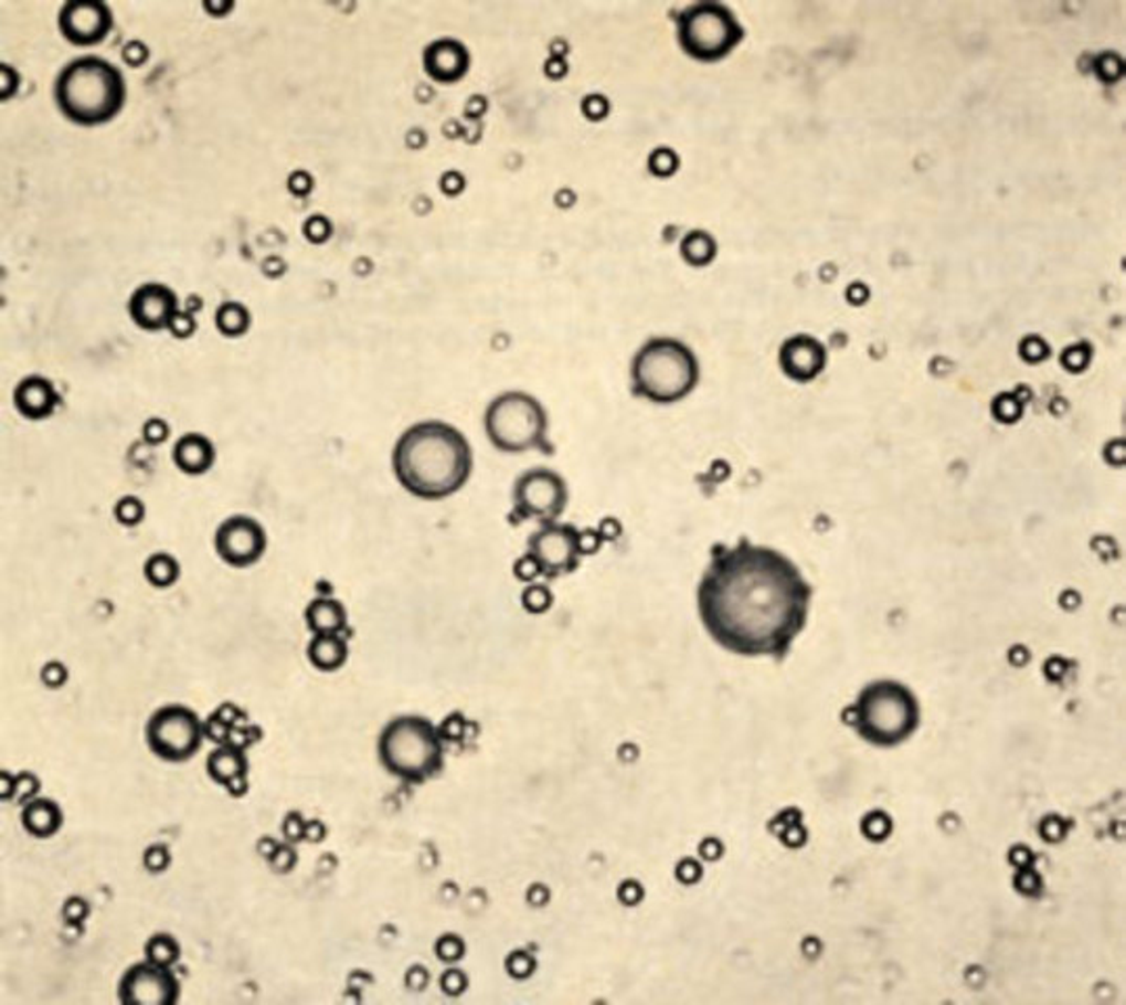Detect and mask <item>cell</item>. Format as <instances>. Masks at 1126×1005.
I'll return each instance as SVG.
<instances>
[{"label": "cell", "instance_id": "cell-30", "mask_svg": "<svg viewBox=\"0 0 1126 1005\" xmlns=\"http://www.w3.org/2000/svg\"><path fill=\"white\" fill-rule=\"evenodd\" d=\"M304 235L312 243H322L331 235V224L325 216H310L304 222Z\"/></svg>", "mask_w": 1126, "mask_h": 1005}, {"label": "cell", "instance_id": "cell-18", "mask_svg": "<svg viewBox=\"0 0 1126 1005\" xmlns=\"http://www.w3.org/2000/svg\"><path fill=\"white\" fill-rule=\"evenodd\" d=\"M15 409L20 411L25 420L41 422L55 413L60 404V394L55 385L42 375H30L21 380L13 392Z\"/></svg>", "mask_w": 1126, "mask_h": 1005}, {"label": "cell", "instance_id": "cell-36", "mask_svg": "<svg viewBox=\"0 0 1126 1005\" xmlns=\"http://www.w3.org/2000/svg\"><path fill=\"white\" fill-rule=\"evenodd\" d=\"M443 988L444 993H450V995H457L465 991V976H463L459 970H450L443 976Z\"/></svg>", "mask_w": 1126, "mask_h": 1005}, {"label": "cell", "instance_id": "cell-15", "mask_svg": "<svg viewBox=\"0 0 1126 1005\" xmlns=\"http://www.w3.org/2000/svg\"><path fill=\"white\" fill-rule=\"evenodd\" d=\"M177 294L161 283H145L137 287L128 300V315L145 331L170 329L179 315Z\"/></svg>", "mask_w": 1126, "mask_h": 1005}, {"label": "cell", "instance_id": "cell-19", "mask_svg": "<svg viewBox=\"0 0 1126 1005\" xmlns=\"http://www.w3.org/2000/svg\"><path fill=\"white\" fill-rule=\"evenodd\" d=\"M208 773L216 784L224 785L235 796L247 787V759L240 744L226 742L208 757Z\"/></svg>", "mask_w": 1126, "mask_h": 1005}, {"label": "cell", "instance_id": "cell-4", "mask_svg": "<svg viewBox=\"0 0 1126 1005\" xmlns=\"http://www.w3.org/2000/svg\"><path fill=\"white\" fill-rule=\"evenodd\" d=\"M700 382V362L691 348L672 338H654L645 342L630 362L633 394L656 402L672 404L689 396Z\"/></svg>", "mask_w": 1126, "mask_h": 1005}, {"label": "cell", "instance_id": "cell-35", "mask_svg": "<svg viewBox=\"0 0 1126 1005\" xmlns=\"http://www.w3.org/2000/svg\"><path fill=\"white\" fill-rule=\"evenodd\" d=\"M170 331H172L177 338H189V336L195 331V321H193L189 315L179 313V315H177V319H174L172 325H170Z\"/></svg>", "mask_w": 1126, "mask_h": 1005}, {"label": "cell", "instance_id": "cell-17", "mask_svg": "<svg viewBox=\"0 0 1126 1005\" xmlns=\"http://www.w3.org/2000/svg\"><path fill=\"white\" fill-rule=\"evenodd\" d=\"M779 362L785 375L796 382H808L821 373L825 367V350L810 336H794L782 346Z\"/></svg>", "mask_w": 1126, "mask_h": 1005}, {"label": "cell", "instance_id": "cell-33", "mask_svg": "<svg viewBox=\"0 0 1126 1005\" xmlns=\"http://www.w3.org/2000/svg\"><path fill=\"white\" fill-rule=\"evenodd\" d=\"M142 436L149 444H160L168 438V425L161 420H149L142 425Z\"/></svg>", "mask_w": 1126, "mask_h": 1005}, {"label": "cell", "instance_id": "cell-8", "mask_svg": "<svg viewBox=\"0 0 1126 1005\" xmlns=\"http://www.w3.org/2000/svg\"><path fill=\"white\" fill-rule=\"evenodd\" d=\"M742 36V25L723 4L702 2L689 7L679 18V42L684 53L695 60H723Z\"/></svg>", "mask_w": 1126, "mask_h": 1005}, {"label": "cell", "instance_id": "cell-20", "mask_svg": "<svg viewBox=\"0 0 1126 1005\" xmlns=\"http://www.w3.org/2000/svg\"><path fill=\"white\" fill-rule=\"evenodd\" d=\"M214 459H216L214 444L203 434H184L177 441L172 451V462L187 476H202L210 472Z\"/></svg>", "mask_w": 1126, "mask_h": 1005}, {"label": "cell", "instance_id": "cell-26", "mask_svg": "<svg viewBox=\"0 0 1126 1005\" xmlns=\"http://www.w3.org/2000/svg\"><path fill=\"white\" fill-rule=\"evenodd\" d=\"M145 955L153 964L170 967L181 960V946L172 934H153L145 945Z\"/></svg>", "mask_w": 1126, "mask_h": 1005}, {"label": "cell", "instance_id": "cell-37", "mask_svg": "<svg viewBox=\"0 0 1126 1005\" xmlns=\"http://www.w3.org/2000/svg\"><path fill=\"white\" fill-rule=\"evenodd\" d=\"M310 189H312V179L308 177V172L298 170V172H294V174L289 177V191H291V193H296V195H306Z\"/></svg>", "mask_w": 1126, "mask_h": 1005}, {"label": "cell", "instance_id": "cell-23", "mask_svg": "<svg viewBox=\"0 0 1126 1005\" xmlns=\"http://www.w3.org/2000/svg\"><path fill=\"white\" fill-rule=\"evenodd\" d=\"M308 660L321 673L340 670L348 660V644L338 633L315 635L308 644Z\"/></svg>", "mask_w": 1126, "mask_h": 1005}, {"label": "cell", "instance_id": "cell-25", "mask_svg": "<svg viewBox=\"0 0 1126 1005\" xmlns=\"http://www.w3.org/2000/svg\"><path fill=\"white\" fill-rule=\"evenodd\" d=\"M145 579L147 583L156 589H168L172 584L179 581L181 576V565L179 562L170 556V553H153L147 562H145Z\"/></svg>", "mask_w": 1126, "mask_h": 1005}, {"label": "cell", "instance_id": "cell-16", "mask_svg": "<svg viewBox=\"0 0 1126 1005\" xmlns=\"http://www.w3.org/2000/svg\"><path fill=\"white\" fill-rule=\"evenodd\" d=\"M425 74L438 84L461 81L469 70V53L465 44L453 39L434 41L423 51Z\"/></svg>", "mask_w": 1126, "mask_h": 1005}, {"label": "cell", "instance_id": "cell-6", "mask_svg": "<svg viewBox=\"0 0 1126 1005\" xmlns=\"http://www.w3.org/2000/svg\"><path fill=\"white\" fill-rule=\"evenodd\" d=\"M378 752L383 769L408 784H422L443 769V736L423 717L406 715L385 724Z\"/></svg>", "mask_w": 1126, "mask_h": 1005}, {"label": "cell", "instance_id": "cell-14", "mask_svg": "<svg viewBox=\"0 0 1126 1005\" xmlns=\"http://www.w3.org/2000/svg\"><path fill=\"white\" fill-rule=\"evenodd\" d=\"M114 28V13L102 0H70L61 7V34L78 46L99 44Z\"/></svg>", "mask_w": 1126, "mask_h": 1005}, {"label": "cell", "instance_id": "cell-21", "mask_svg": "<svg viewBox=\"0 0 1126 1005\" xmlns=\"http://www.w3.org/2000/svg\"><path fill=\"white\" fill-rule=\"evenodd\" d=\"M21 824H23V829L34 838H51L60 832L63 813L55 801L36 798L23 806Z\"/></svg>", "mask_w": 1126, "mask_h": 1005}, {"label": "cell", "instance_id": "cell-22", "mask_svg": "<svg viewBox=\"0 0 1126 1005\" xmlns=\"http://www.w3.org/2000/svg\"><path fill=\"white\" fill-rule=\"evenodd\" d=\"M304 618H306L308 631L315 635H329V633L340 635L348 624L346 607L342 602H338L333 597L312 600L304 612Z\"/></svg>", "mask_w": 1126, "mask_h": 1005}, {"label": "cell", "instance_id": "cell-34", "mask_svg": "<svg viewBox=\"0 0 1126 1005\" xmlns=\"http://www.w3.org/2000/svg\"><path fill=\"white\" fill-rule=\"evenodd\" d=\"M86 913H88V907L82 899H70L63 907V916L67 922H82L86 918Z\"/></svg>", "mask_w": 1126, "mask_h": 1005}, {"label": "cell", "instance_id": "cell-38", "mask_svg": "<svg viewBox=\"0 0 1126 1005\" xmlns=\"http://www.w3.org/2000/svg\"><path fill=\"white\" fill-rule=\"evenodd\" d=\"M282 861H285V867H287V869H289L291 865L296 864V857H294L291 848H287V846H277V848H275V853L270 855V864L275 865L277 869H282Z\"/></svg>", "mask_w": 1126, "mask_h": 1005}, {"label": "cell", "instance_id": "cell-3", "mask_svg": "<svg viewBox=\"0 0 1126 1005\" xmlns=\"http://www.w3.org/2000/svg\"><path fill=\"white\" fill-rule=\"evenodd\" d=\"M55 100L67 120L97 126L120 114L126 100V82L114 63L84 55L61 70L55 81Z\"/></svg>", "mask_w": 1126, "mask_h": 1005}, {"label": "cell", "instance_id": "cell-31", "mask_svg": "<svg viewBox=\"0 0 1126 1005\" xmlns=\"http://www.w3.org/2000/svg\"><path fill=\"white\" fill-rule=\"evenodd\" d=\"M463 951H465V946H463L461 941L457 937H443L438 941V945H436V953H438V958L443 962H457V960H461Z\"/></svg>", "mask_w": 1126, "mask_h": 1005}, {"label": "cell", "instance_id": "cell-2", "mask_svg": "<svg viewBox=\"0 0 1126 1005\" xmlns=\"http://www.w3.org/2000/svg\"><path fill=\"white\" fill-rule=\"evenodd\" d=\"M392 469L408 495L443 501L469 480L474 453L457 427L444 422L415 423L394 446Z\"/></svg>", "mask_w": 1126, "mask_h": 1005}, {"label": "cell", "instance_id": "cell-28", "mask_svg": "<svg viewBox=\"0 0 1126 1005\" xmlns=\"http://www.w3.org/2000/svg\"><path fill=\"white\" fill-rule=\"evenodd\" d=\"M114 516L121 526H139L145 520V505L139 497H121L114 507Z\"/></svg>", "mask_w": 1126, "mask_h": 1005}, {"label": "cell", "instance_id": "cell-13", "mask_svg": "<svg viewBox=\"0 0 1126 1005\" xmlns=\"http://www.w3.org/2000/svg\"><path fill=\"white\" fill-rule=\"evenodd\" d=\"M214 549L222 562L233 568H247L261 560L266 551V532L249 516H231L214 535Z\"/></svg>", "mask_w": 1126, "mask_h": 1005}, {"label": "cell", "instance_id": "cell-9", "mask_svg": "<svg viewBox=\"0 0 1126 1005\" xmlns=\"http://www.w3.org/2000/svg\"><path fill=\"white\" fill-rule=\"evenodd\" d=\"M149 750L168 763L189 761L203 742V724L195 710L168 704L156 710L145 727Z\"/></svg>", "mask_w": 1126, "mask_h": 1005}, {"label": "cell", "instance_id": "cell-5", "mask_svg": "<svg viewBox=\"0 0 1126 1005\" xmlns=\"http://www.w3.org/2000/svg\"><path fill=\"white\" fill-rule=\"evenodd\" d=\"M857 733L873 745L903 744L920 724V704L913 691L899 681L867 685L848 710Z\"/></svg>", "mask_w": 1126, "mask_h": 1005}, {"label": "cell", "instance_id": "cell-29", "mask_svg": "<svg viewBox=\"0 0 1126 1005\" xmlns=\"http://www.w3.org/2000/svg\"><path fill=\"white\" fill-rule=\"evenodd\" d=\"M523 607L532 614H541L544 610L551 607L553 603V595L551 591L544 586V584H532L523 591L522 595Z\"/></svg>", "mask_w": 1126, "mask_h": 1005}, {"label": "cell", "instance_id": "cell-11", "mask_svg": "<svg viewBox=\"0 0 1126 1005\" xmlns=\"http://www.w3.org/2000/svg\"><path fill=\"white\" fill-rule=\"evenodd\" d=\"M583 553V535L570 523H544L528 539V558L551 579L574 572Z\"/></svg>", "mask_w": 1126, "mask_h": 1005}, {"label": "cell", "instance_id": "cell-7", "mask_svg": "<svg viewBox=\"0 0 1126 1005\" xmlns=\"http://www.w3.org/2000/svg\"><path fill=\"white\" fill-rule=\"evenodd\" d=\"M484 430L490 444L507 455L553 453L543 402L525 392H503L490 402L484 413Z\"/></svg>", "mask_w": 1126, "mask_h": 1005}, {"label": "cell", "instance_id": "cell-1", "mask_svg": "<svg viewBox=\"0 0 1126 1005\" xmlns=\"http://www.w3.org/2000/svg\"><path fill=\"white\" fill-rule=\"evenodd\" d=\"M812 586L784 553L740 539L716 544L698 610L716 644L737 656L784 658L808 621Z\"/></svg>", "mask_w": 1126, "mask_h": 1005}, {"label": "cell", "instance_id": "cell-24", "mask_svg": "<svg viewBox=\"0 0 1126 1005\" xmlns=\"http://www.w3.org/2000/svg\"><path fill=\"white\" fill-rule=\"evenodd\" d=\"M216 329L226 338H242L249 329V310L242 302H222L216 310Z\"/></svg>", "mask_w": 1126, "mask_h": 1005}, {"label": "cell", "instance_id": "cell-32", "mask_svg": "<svg viewBox=\"0 0 1126 1005\" xmlns=\"http://www.w3.org/2000/svg\"><path fill=\"white\" fill-rule=\"evenodd\" d=\"M142 861H145V865H147L153 874H158V871H163V869L168 867V864H170V853H168V848H166V846H151V848L145 853Z\"/></svg>", "mask_w": 1126, "mask_h": 1005}, {"label": "cell", "instance_id": "cell-12", "mask_svg": "<svg viewBox=\"0 0 1126 1005\" xmlns=\"http://www.w3.org/2000/svg\"><path fill=\"white\" fill-rule=\"evenodd\" d=\"M181 995V983L170 967L142 962L126 970L118 986L124 1005H174Z\"/></svg>", "mask_w": 1126, "mask_h": 1005}, {"label": "cell", "instance_id": "cell-27", "mask_svg": "<svg viewBox=\"0 0 1126 1005\" xmlns=\"http://www.w3.org/2000/svg\"><path fill=\"white\" fill-rule=\"evenodd\" d=\"M681 252H683L684 261L689 264L704 266L714 258L716 245L712 242V237L705 233H689L681 245Z\"/></svg>", "mask_w": 1126, "mask_h": 1005}, {"label": "cell", "instance_id": "cell-10", "mask_svg": "<svg viewBox=\"0 0 1126 1005\" xmlns=\"http://www.w3.org/2000/svg\"><path fill=\"white\" fill-rule=\"evenodd\" d=\"M567 483L563 480L562 474L549 467H532L518 476L511 490L513 501V514L516 522L525 520H539V522H555L565 507H567Z\"/></svg>", "mask_w": 1126, "mask_h": 1005}]
</instances>
